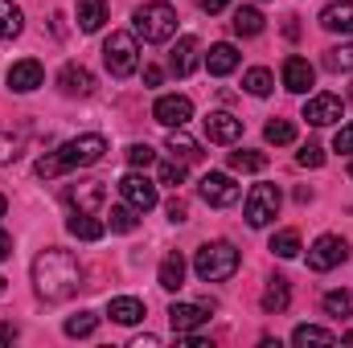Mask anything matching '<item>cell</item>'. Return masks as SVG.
I'll use <instances>...</instances> for the list:
<instances>
[{
  "label": "cell",
  "mask_w": 353,
  "mask_h": 348,
  "mask_svg": "<svg viewBox=\"0 0 353 348\" xmlns=\"http://www.w3.org/2000/svg\"><path fill=\"white\" fill-rule=\"evenodd\" d=\"M103 156H107V140L90 131V135H79V140H66L62 148L46 152V156L37 160V168H33V173L41 176V180H50V176L70 173V168H87V164H99Z\"/></svg>",
  "instance_id": "7a4b0ae2"
},
{
  "label": "cell",
  "mask_w": 353,
  "mask_h": 348,
  "mask_svg": "<svg viewBox=\"0 0 353 348\" xmlns=\"http://www.w3.org/2000/svg\"><path fill=\"white\" fill-rule=\"evenodd\" d=\"M157 345H161L157 336H140V340H132V348H157Z\"/></svg>",
  "instance_id": "c3c4849f"
},
{
  "label": "cell",
  "mask_w": 353,
  "mask_h": 348,
  "mask_svg": "<svg viewBox=\"0 0 353 348\" xmlns=\"http://www.w3.org/2000/svg\"><path fill=\"white\" fill-rule=\"evenodd\" d=\"M263 135H267V144H275V148H283V144H296V127L288 123V119H271L263 127Z\"/></svg>",
  "instance_id": "e575fe53"
},
{
  "label": "cell",
  "mask_w": 353,
  "mask_h": 348,
  "mask_svg": "<svg viewBox=\"0 0 353 348\" xmlns=\"http://www.w3.org/2000/svg\"><path fill=\"white\" fill-rule=\"evenodd\" d=\"M17 340V324H0V345H12Z\"/></svg>",
  "instance_id": "f6af8a7d"
},
{
  "label": "cell",
  "mask_w": 353,
  "mask_h": 348,
  "mask_svg": "<svg viewBox=\"0 0 353 348\" xmlns=\"http://www.w3.org/2000/svg\"><path fill=\"white\" fill-rule=\"evenodd\" d=\"M165 148L173 152V160H185V164L201 160V148H197V140L185 135V127H173V131H169V144H165Z\"/></svg>",
  "instance_id": "d4e9b609"
},
{
  "label": "cell",
  "mask_w": 353,
  "mask_h": 348,
  "mask_svg": "<svg viewBox=\"0 0 353 348\" xmlns=\"http://www.w3.org/2000/svg\"><path fill=\"white\" fill-rule=\"evenodd\" d=\"M288 303H292V287H288V279H283V274L267 279V291H263V312H267V316H279V312H288Z\"/></svg>",
  "instance_id": "44dd1931"
},
{
  "label": "cell",
  "mask_w": 353,
  "mask_h": 348,
  "mask_svg": "<svg viewBox=\"0 0 353 348\" xmlns=\"http://www.w3.org/2000/svg\"><path fill=\"white\" fill-rule=\"evenodd\" d=\"M66 230H70L79 242H99V238L107 234V221H99L94 213H74V217L66 221Z\"/></svg>",
  "instance_id": "603a6c76"
},
{
  "label": "cell",
  "mask_w": 353,
  "mask_h": 348,
  "mask_svg": "<svg viewBox=\"0 0 353 348\" xmlns=\"http://www.w3.org/2000/svg\"><path fill=\"white\" fill-rule=\"evenodd\" d=\"M321 307H325V316L345 320V316H353V295L350 291H329V295L321 299Z\"/></svg>",
  "instance_id": "f546056e"
},
{
  "label": "cell",
  "mask_w": 353,
  "mask_h": 348,
  "mask_svg": "<svg viewBox=\"0 0 353 348\" xmlns=\"http://www.w3.org/2000/svg\"><path fill=\"white\" fill-rule=\"evenodd\" d=\"M161 78H165L161 66H148V70H144V83H148V87H161Z\"/></svg>",
  "instance_id": "ee69618b"
},
{
  "label": "cell",
  "mask_w": 353,
  "mask_h": 348,
  "mask_svg": "<svg viewBox=\"0 0 353 348\" xmlns=\"http://www.w3.org/2000/svg\"><path fill=\"white\" fill-rule=\"evenodd\" d=\"M350 176H353V164H350Z\"/></svg>",
  "instance_id": "f5cc1de1"
},
{
  "label": "cell",
  "mask_w": 353,
  "mask_h": 348,
  "mask_svg": "<svg viewBox=\"0 0 353 348\" xmlns=\"http://www.w3.org/2000/svg\"><path fill=\"white\" fill-rule=\"evenodd\" d=\"M41 83H46V70H41L37 58H21V62L8 66V87L17 90V94H29V90H37Z\"/></svg>",
  "instance_id": "4fadbf2b"
},
{
  "label": "cell",
  "mask_w": 353,
  "mask_h": 348,
  "mask_svg": "<svg viewBox=\"0 0 353 348\" xmlns=\"http://www.w3.org/2000/svg\"><path fill=\"white\" fill-rule=\"evenodd\" d=\"M243 135V119H234L230 111H210L205 119V140L210 144H234Z\"/></svg>",
  "instance_id": "9a60e30c"
},
{
  "label": "cell",
  "mask_w": 353,
  "mask_h": 348,
  "mask_svg": "<svg viewBox=\"0 0 353 348\" xmlns=\"http://www.w3.org/2000/svg\"><path fill=\"white\" fill-rule=\"evenodd\" d=\"M205 70H210L214 78H226V74H234V70H239V50H234L230 41H218V45H210V54H205Z\"/></svg>",
  "instance_id": "e0dca14e"
},
{
  "label": "cell",
  "mask_w": 353,
  "mask_h": 348,
  "mask_svg": "<svg viewBox=\"0 0 353 348\" xmlns=\"http://www.w3.org/2000/svg\"><path fill=\"white\" fill-rule=\"evenodd\" d=\"M21 29H25V17H21V8H17L12 0H0V41H12V37H21Z\"/></svg>",
  "instance_id": "4316f807"
},
{
  "label": "cell",
  "mask_w": 353,
  "mask_h": 348,
  "mask_svg": "<svg viewBox=\"0 0 353 348\" xmlns=\"http://www.w3.org/2000/svg\"><path fill=\"white\" fill-rule=\"evenodd\" d=\"M239 250L230 246V242H205L197 254H193V270H197V279L201 283H222V279H230L234 270H239Z\"/></svg>",
  "instance_id": "3957f363"
},
{
  "label": "cell",
  "mask_w": 353,
  "mask_h": 348,
  "mask_svg": "<svg viewBox=\"0 0 353 348\" xmlns=\"http://www.w3.org/2000/svg\"><path fill=\"white\" fill-rule=\"evenodd\" d=\"M321 25L329 33H353V0H337L321 12Z\"/></svg>",
  "instance_id": "7402d4cb"
},
{
  "label": "cell",
  "mask_w": 353,
  "mask_h": 348,
  "mask_svg": "<svg viewBox=\"0 0 353 348\" xmlns=\"http://www.w3.org/2000/svg\"><path fill=\"white\" fill-rule=\"evenodd\" d=\"M152 119L165 123V127H185L193 119V102L185 94H161L157 107H152Z\"/></svg>",
  "instance_id": "30bf717a"
},
{
  "label": "cell",
  "mask_w": 353,
  "mask_h": 348,
  "mask_svg": "<svg viewBox=\"0 0 353 348\" xmlns=\"http://www.w3.org/2000/svg\"><path fill=\"white\" fill-rule=\"evenodd\" d=\"M296 164H300V168H321V164H325V148H321V144H304L300 156H296Z\"/></svg>",
  "instance_id": "ab89813d"
},
{
  "label": "cell",
  "mask_w": 353,
  "mask_h": 348,
  "mask_svg": "<svg viewBox=\"0 0 353 348\" xmlns=\"http://www.w3.org/2000/svg\"><path fill=\"white\" fill-rule=\"evenodd\" d=\"M185 217H189V209H185V201H169V221H176V226H181V221H185Z\"/></svg>",
  "instance_id": "7bdbcfd3"
},
{
  "label": "cell",
  "mask_w": 353,
  "mask_h": 348,
  "mask_svg": "<svg viewBox=\"0 0 353 348\" xmlns=\"http://www.w3.org/2000/svg\"><path fill=\"white\" fill-rule=\"evenodd\" d=\"M119 193H123V201H128L136 213H148V209H157V201H161L157 184H152L148 176H140V173L123 176V180H119Z\"/></svg>",
  "instance_id": "9c48e42d"
},
{
  "label": "cell",
  "mask_w": 353,
  "mask_h": 348,
  "mask_svg": "<svg viewBox=\"0 0 353 348\" xmlns=\"http://www.w3.org/2000/svg\"><path fill=\"white\" fill-rule=\"evenodd\" d=\"M350 259V246H345V238H337V234H321L316 242H312V250H308V266L312 270H333V266H341V262Z\"/></svg>",
  "instance_id": "52a82bcc"
},
{
  "label": "cell",
  "mask_w": 353,
  "mask_h": 348,
  "mask_svg": "<svg viewBox=\"0 0 353 348\" xmlns=\"http://www.w3.org/2000/svg\"><path fill=\"white\" fill-rule=\"evenodd\" d=\"M333 152H353V123L337 127V135H333Z\"/></svg>",
  "instance_id": "b9f144b4"
},
{
  "label": "cell",
  "mask_w": 353,
  "mask_h": 348,
  "mask_svg": "<svg viewBox=\"0 0 353 348\" xmlns=\"http://www.w3.org/2000/svg\"><path fill=\"white\" fill-rule=\"evenodd\" d=\"M325 66H329V70H337V74H341V70H353V41L333 45V50L325 54Z\"/></svg>",
  "instance_id": "8d00e7d4"
},
{
  "label": "cell",
  "mask_w": 353,
  "mask_h": 348,
  "mask_svg": "<svg viewBox=\"0 0 353 348\" xmlns=\"http://www.w3.org/2000/svg\"><path fill=\"white\" fill-rule=\"evenodd\" d=\"M128 164H132V168H148V164H157V152H152L148 144H132V148H128Z\"/></svg>",
  "instance_id": "f35d334b"
},
{
  "label": "cell",
  "mask_w": 353,
  "mask_h": 348,
  "mask_svg": "<svg viewBox=\"0 0 353 348\" xmlns=\"http://www.w3.org/2000/svg\"><path fill=\"white\" fill-rule=\"evenodd\" d=\"M312 83H316V70L308 66V58H288V62H283V87L288 90L304 94Z\"/></svg>",
  "instance_id": "d6986e66"
},
{
  "label": "cell",
  "mask_w": 353,
  "mask_h": 348,
  "mask_svg": "<svg viewBox=\"0 0 353 348\" xmlns=\"http://www.w3.org/2000/svg\"><path fill=\"white\" fill-rule=\"evenodd\" d=\"M350 102H353V87H350Z\"/></svg>",
  "instance_id": "816d5d0a"
},
{
  "label": "cell",
  "mask_w": 353,
  "mask_h": 348,
  "mask_svg": "<svg viewBox=\"0 0 353 348\" xmlns=\"http://www.w3.org/2000/svg\"><path fill=\"white\" fill-rule=\"evenodd\" d=\"M226 4H230V0H201V8H205V12H210V17H214V12H222V8H226Z\"/></svg>",
  "instance_id": "7dc6e473"
},
{
  "label": "cell",
  "mask_w": 353,
  "mask_h": 348,
  "mask_svg": "<svg viewBox=\"0 0 353 348\" xmlns=\"http://www.w3.org/2000/svg\"><path fill=\"white\" fill-rule=\"evenodd\" d=\"M136 33H140L148 45H165V41H173L176 12L169 8V4H161V0L140 4V8H136Z\"/></svg>",
  "instance_id": "277c9868"
},
{
  "label": "cell",
  "mask_w": 353,
  "mask_h": 348,
  "mask_svg": "<svg viewBox=\"0 0 353 348\" xmlns=\"http://www.w3.org/2000/svg\"><path fill=\"white\" fill-rule=\"evenodd\" d=\"M271 254H275V259H296V254H300V234H296V230H279V234L271 238Z\"/></svg>",
  "instance_id": "4dcf8cb0"
},
{
  "label": "cell",
  "mask_w": 353,
  "mask_h": 348,
  "mask_svg": "<svg viewBox=\"0 0 353 348\" xmlns=\"http://www.w3.org/2000/svg\"><path fill=\"white\" fill-rule=\"evenodd\" d=\"M169 70H173L176 78H189L197 70V37H181L176 41L173 54H169Z\"/></svg>",
  "instance_id": "ac0fdd59"
},
{
  "label": "cell",
  "mask_w": 353,
  "mask_h": 348,
  "mask_svg": "<svg viewBox=\"0 0 353 348\" xmlns=\"http://www.w3.org/2000/svg\"><path fill=\"white\" fill-rule=\"evenodd\" d=\"M103 62H107L111 78H132L136 66H140V45H136V37L123 33V29L111 33V37L103 41Z\"/></svg>",
  "instance_id": "5b68a950"
},
{
  "label": "cell",
  "mask_w": 353,
  "mask_h": 348,
  "mask_svg": "<svg viewBox=\"0 0 353 348\" xmlns=\"http://www.w3.org/2000/svg\"><path fill=\"white\" fill-rule=\"evenodd\" d=\"M107 316H111L115 324L132 328V324H140V320H144V303H140L136 295H119V299H111V303H107Z\"/></svg>",
  "instance_id": "ffe728a7"
},
{
  "label": "cell",
  "mask_w": 353,
  "mask_h": 348,
  "mask_svg": "<svg viewBox=\"0 0 353 348\" xmlns=\"http://www.w3.org/2000/svg\"><path fill=\"white\" fill-rule=\"evenodd\" d=\"M66 201L74 205V213H99L107 201V184L103 180H79L66 188Z\"/></svg>",
  "instance_id": "8fae6325"
},
{
  "label": "cell",
  "mask_w": 353,
  "mask_h": 348,
  "mask_svg": "<svg viewBox=\"0 0 353 348\" xmlns=\"http://www.w3.org/2000/svg\"><path fill=\"white\" fill-rule=\"evenodd\" d=\"M4 291H8V283H4V279H0V295H4Z\"/></svg>",
  "instance_id": "f907efd6"
},
{
  "label": "cell",
  "mask_w": 353,
  "mask_h": 348,
  "mask_svg": "<svg viewBox=\"0 0 353 348\" xmlns=\"http://www.w3.org/2000/svg\"><path fill=\"white\" fill-rule=\"evenodd\" d=\"M197 193H201V201L214 205V209H230V205L239 201V184H234V176H226V173H205L201 184H197Z\"/></svg>",
  "instance_id": "ba28073f"
},
{
  "label": "cell",
  "mask_w": 353,
  "mask_h": 348,
  "mask_svg": "<svg viewBox=\"0 0 353 348\" xmlns=\"http://www.w3.org/2000/svg\"><path fill=\"white\" fill-rule=\"evenodd\" d=\"M292 345H337V332H329V328H316V324H300L296 332H292Z\"/></svg>",
  "instance_id": "f1b7e54d"
},
{
  "label": "cell",
  "mask_w": 353,
  "mask_h": 348,
  "mask_svg": "<svg viewBox=\"0 0 353 348\" xmlns=\"http://www.w3.org/2000/svg\"><path fill=\"white\" fill-rule=\"evenodd\" d=\"M107 21V0H79V29L83 33H99Z\"/></svg>",
  "instance_id": "484cf974"
},
{
  "label": "cell",
  "mask_w": 353,
  "mask_h": 348,
  "mask_svg": "<svg viewBox=\"0 0 353 348\" xmlns=\"http://www.w3.org/2000/svg\"><path fill=\"white\" fill-rule=\"evenodd\" d=\"M279 205H283L279 184H255L251 197H247V205H243V217H247L251 230H263V226H271L279 217Z\"/></svg>",
  "instance_id": "8992f818"
},
{
  "label": "cell",
  "mask_w": 353,
  "mask_h": 348,
  "mask_svg": "<svg viewBox=\"0 0 353 348\" xmlns=\"http://www.w3.org/2000/svg\"><path fill=\"white\" fill-rule=\"evenodd\" d=\"M161 184H169V188L185 184V160H165L161 164Z\"/></svg>",
  "instance_id": "60d3db41"
},
{
  "label": "cell",
  "mask_w": 353,
  "mask_h": 348,
  "mask_svg": "<svg viewBox=\"0 0 353 348\" xmlns=\"http://www.w3.org/2000/svg\"><path fill=\"white\" fill-rule=\"evenodd\" d=\"M21 148H25V140L17 131H0V164H12L21 156Z\"/></svg>",
  "instance_id": "74e56055"
},
{
  "label": "cell",
  "mask_w": 353,
  "mask_h": 348,
  "mask_svg": "<svg viewBox=\"0 0 353 348\" xmlns=\"http://www.w3.org/2000/svg\"><path fill=\"white\" fill-rule=\"evenodd\" d=\"M33 287L46 303H62L70 299L79 287H83V266L70 250L62 246H46L37 259H33Z\"/></svg>",
  "instance_id": "6da1fadb"
},
{
  "label": "cell",
  "mask_w": 353,
  "mask_h": 348,
  "mask_svg": "<svg viewBox=\"0 0 353 348\" xmlns=\"http://www.w3.org/2000/svg\"><path fill=\"white\" fill-rule=\"evenodd\" d=\"M4 213H8V201H4V197H0V217H4Z\"/></svg>",
  "instance_id": "681fc988"
},
{
  "label": "cell",
  "mask_w": 353,
  "mask_h": 348,
  "mask_svg": "<svg viewBox=\"0 0 353 348\" xmlns=\"http://www.w3.org/2000/svg\"><path fill=\"white\" fill-rule=\"evenodd\" d=\"M169 324H173L176 336L197 332V328L210 324V307H201V303H173V307H169Z\"/></svg>",
  "instance_id": "5bb4252c"
},
{
  "label": "cell",
  "mask_w": 353,
  "mask_h": 348,
  "mask_svg": "<svg viewBox=\"0 0 353 348\" xmlns=\"http://www.w3.org/2000/svg\"><path fill=\"white\" fill-rule=\"evenodd\" d=\"M234 33L239 37H259L263 33V12L259 8H234Z\"/></svg>",
  "instance_id": "83f0119b"
},
{
  "label": "cell",
  "mask_w": 353,
  "mask_h": 348,
  "mask_svg": "<svg viewBox=\"0 0 353 348\" xmlns=\"http://www.w3.org/2000/svg\"><path fill=\"white\" fill-rule=\"evenodd\" d=\"M341 111H345V102H341L337 94H312V98L304 102V119H308L312 127H329V123H337Z\"/></svg>",
  "instance_id": "7c38bea8"
},
{
  "label": "cell",
  "mask_w": 353,
  "mask_h": 348,
  "mask_svg": "<svg viewBox=\"0 0 353 348\" xmlns=\"http://www.w3.org/2000/svg\"><path fill=\"white\" fill-rule=\"evenodd\" d=\"M4 259H12V238L0 230V262H4Z\"/></svg>",
  "instance_id": "bcb514c9"
},
{
  "label": "cell",
  "mask_w": 353,
  "mask_h": 348,
  "mask_svg": "<svg viewBox=\"0 0 353 348\" xmlns=\"http://www.w3.org/2000/svg\"><path fill=\"white\" fill-rule=\"evenodd\" d=\"M107 226H111L115 234H132V230L140 226V217H136V209H132V205H115V209H111V221H107Z\"/></svg>",
  "instance_id": "d590c367"
},
{
  "label": "cell",
  "mask_w": 353,
  "mask_h": 348,
  "mask_svg": "<svg viewBox=\"0 0 353 348\" xmlns=\"http://www.w3.org/2000/svg\"><path fill=\"white\" fill-rule=\"evenodd\" d=\"M243 87L251 90L255 98H267V94H271V87H275V78H271V70L255 66V70H247V74H243Z\"/></svg>",
  "instance_id": "1f68e13d"
},
{
  "label": "cell",
  "mask_w": 353,
  "mask_h": 348,
  "mask_svg": "<svg viewBox=\"0 0 353 348\" xmlns=\"http://www.w3.org/2000/svg\"><path fill=\"white\" fill-rule=\"evenodd\" d=\"M157 283L165 287V291H181L185 287V259L181 254H165V262H161V270H157Z\"/></svg>",
  "instance_id": "cb8c5ba5"
},
{
  "label": "cell",
  "mask_w": 353,
  "mask_h": 348,
  "mask_svg": "<svg viewBox=\"0 0 353 348\" xmlns=\"http://www.w3.org/2000/svg\"><path fill=\"white\" fill-rule=\"evenodd\" d=\"M94 328H99V316H90V312H79V316H70V320H66V336H70V340L94 336Z\"/></svg>",
  "instance_id": "836d02e7"
},
{
  "label": "cell",
  "mask_w": 353,
  "mask_h": 348,
  "mask_svg": "<svg viewBox=\"0 0 353 348\" xmlns=\"http://www.w3.org/2000/svg\"><path fill=\"white\" fill-rule=\"evenodd\" d=\"M230 168H234V173H263L267 156L263 152H247V148H243V152H230Z\"/></svg>",
  "instance_id": "d6a6232c"
},
{
  "label": "cell",
  "mask_w": 353,
  "mask_h": 348,
  "mask_svg": "<svg viewBox=\"0 0 353 348\" xmlns=\"http://www.w3.org/2000/svg\"><path fill=\"white\" fill-rule=\"evenodd\" d=\"M58 87H62V94H70V98H87V94H94V78H90L87 66L66 62L62 74H58Z\"/></svg>",
  "instance_id": "2e32d148"
}]
</instances>
